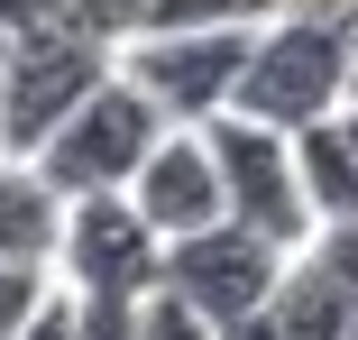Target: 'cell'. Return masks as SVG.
<instances>
[{
    "mask_svg": "<svg viewBox=\"0 0 358 340\" xmlns=\"http://www.w3.org/2000/svg\"><path fill=\"white\" fill-rule=\"evenodd\" d=\"M55 285L138 304L166 285V239L129 193H74L64 202V248H55Z\"/></svg>",
    "mask_w": 358,
    "mask_h": 340,
    "instance_id": "obj_6",
    "label": "cell"
},
{
    "mask_svg": "<svg viewBox=\"0 0 358 340\" xmlns=\"http://www.w3.org/2000/svg\"><path fill=\"white\" fill-rule=\"evenodd\" d=\"M313 257H322V267H331V276H340V285L358 295V221H331V230L313 239Z\"/></svg>",
    "mask_w": 358,
    "mask_h": 340,
    "instance_id": "obj_17",
    "label": "cell"
},
{
    "mask_svg": "<svg viewBox=\"0 0 358 340\" xmlns=\"http://www.w3.org/2000/svg\"><path fill=\"white\" fill-rule=\"evenodd\" d=\"M0 64H10V37H0Z\"/></svg>",
    "mask_w": 358,
    "mask_h": 340,
    "instance_id": "obj_20",
    "label": "cell"
},
{
    "mask_svg": "<svg viewBox=\"0 0 358 340\" xmlns=\"http://www.w3.org/2000/svg\"><path fill=\"white\" fill-rule=\"evenodd\" d=\"M211 157H221V184H230V221H248V230L275 239L285 257H303V248L322 239V212H313L294 129H266V120L221 111V120H211Z\"/></svg>",
    "mask_w": 358,
    "mask_h": 340,
    "instance_id": "obj_3",
    "label": "cell"
},
{
    "mask_svg": "<svg viewBox=\"0 0 358 340\" xmlns=\"http://www.w3.org/2000/svg\"><path fill=\"white\" fill-rule=\"evenodd\" d=\"M257 55V28H148L120 46V74L148 92L175 129H211L230 101H239V74Z\"/></svg>",
    "mask_w": 358,
    "mask_h": 340,
    "instance_id": "obj_5",
    "label": "cell"
},
{
    "mask_svg": "<svg viewBox=\"0 0 358 340\" xmlns=\"http://www.w3.org/2000/svg\"><path fill=\"white\" fill-rule=\"evenodd\" d=\"M266 322H275V340H349V322H358V295H349V285L331 276V267L303 248L294 267H285V285H275Z\"/></svg>",
    "mask_w": 358,
    "mask_h": 340,
    "instance_id": "obj_10",
    "label": "cell"
},
{
    "mask_svg": "<svg viewBox=\"0 0 358 340\" xmlns=\"http://www.w3.org/2000/svg\"><path fill=\"white\" fill-rule=\"evenodd\" d=\"M83 340H148V331H138V304H110V295H83Z\"/></svg>",
    "mask_w": 358,
    "mask_h": 340,
    "instance_id": "obj_16",
    "label": "cell"
},
{
    "mask_svg": "<svg viewBox=\"0 0 358 340\" xmlns=\"http://www.w3.org/2000/svg\"><path fill=\"white\" fill-rule=\"evenodd\" d=\"M74 0H0V37H28V28H55Z\"/></svg>",
    "mask_w": 358,
    "mask_h": 340,
    "instance_id": "obj_18",
    "label": "cell"
},
{
    "mask_svg": "<svg viewBox=\"0 0 358 340\" xmlns=\"http://www.w3.org/2000/svg\"><path fill=\"white\" fill-rule=\"evenodd\" d=\"M285 257L275 239H257L248 221H211V230H193V239H175L166 248V285L193 304V313H211V322H257L266 304H275V285H285Z\"/></svg>",
    "mask_w": 358,
    "mask_h": 340,
    "instance_id": "obj_7",
    "label": "cell"
},
{
    "mask_svg": "<svg viewBox=\"0 0 358 340\" xmlns=\"http://www.w3.org/2000/svg\"><path fill=\"white\" fill-rule=\"evenodd\" d=\"M294 0H157L148 10V28L166 37V28H266V19H285ZM138 28V37H148Z\"/></svg>",
    "mask_w": 358,
    "mask_h": 340,
    "instance_id": "obj_12",
    "label": "cell"
},
{
    "mask_svg": "<svg viewBox=\"0 0 358 340\" xmlns=\"http://www.w3.org/2000/svg\"><path fill=\"white\" fill-rule=\"evenodd\" d=\"M166 129H175V120H166L148 92H138L129 74H110V83H101V92L37 148V166H46V184H55L64 202H74V193H129L138 166L157 157Z\"/></svg>",
    "mask_w": 358,
    "mask_h": 340,
    "instance_id": "obj_4",
    "label": "cell"
},
{
    "mask_svg": "<svg viewBox=\"0 0 358 340\" xmlns=\"http://www.w3.org/2000/svg\"><path fill=\"white\" fill-rule=\"evenodd\" d=\"M349 64H358V0H294L285 19L257 28V55L230 111L266 129H313L349 111Z\"/></svg>",
    "mask_w": 358,
    "mask_h": 340,
    "instance_id": "obj_1",
    "label": "cell"
},
{
    "mask_svg": "<svg viewBox=\"0 0 358 340\" xmlns=\"http://www.w3.org/2000/svg\"><path fill=\"white\" fill-rule=\"evenodd\" d=\"M64 248V193L46 184L37 157H0V267H46Z\"/></svg>",
    "mask_w": 358,
    "mask_h": 340,
    "instance_id": "obj_9",
    "label": "cell"
},
{
    "mask_svg": "<svg viewBox=\"0 0 358 340\" xmlns=\"http://www.w3.org/2000/svg\"><path fill=\"white\" fill-rule=\"evenodd\" d=\"M129 202L157 221L166 248L193 239V230H211V221H230V184H221V157H211V129H166L157 157L138 166Z\"/></svg>",
    "mask_w": 358,
    "mask_h": 340,
    "instance_id": "obj_8",
    "label": "cell"
},
{
    "mask_svg": "<svg viewBox=\"0 0 358 340\" xmlns=\"http://www.w3.org/2000/svg\"><path fill=\"white\" fill-rule=\"evenodd\" d=\"M110 74H120V46L92 37V28H74V19L10 37V64H0V148H10V157H37Z\"/></svg>",
    "mask_w": 358,
    "mask_h": 340,
    "instance_id": "obj_2",
    "label": "cell"
},
{
    "mask_svg": "<svg viewBox=\"0 0 358 340\" xmlns=\"http://www.w3.org/2000/svg\"><path fill=\"white\" fill-rule=\"evenodd\" d=\"M138 331H148V340H221V322H211V313H193L175 285L138 295Z\"/></svg>",
    "mask_w": 358,
    "mask_h": 340,
    "instance_id": "obj_13",
    "label": "cell"
},
{
    "mask_svg": "<svg viewBox=\"0 0 358 340\" xmlns=\"http://www.w3.org/2000/svg\"><path fill=\"white\" fill-rule=\"evenodd\" d=\"M294 148H303V184H313L322 230H331V221H358V148H349L340 111H331V120H313V129H294Z\"/></svg>",
    "mask_w": 358,
    "mask_h": 340,
    "instance_id": "obj_11",
    "label": "cell"
},
{
    "mask_svg": "<svg viewBox=\"0 0 358 340\" xmlns=\"http://www.w3.org/2000/svg\"><path fill=\"white\" fill-rule=\"evenodd\" d=\"M349 101H358V64H349Z\"/></svg>",
    "mask_w": 358,
    "mask_h": 340,
    "instance_id": "obj_19",
    "label": "cell"
},
{
    "mask_svg": "<svg viewBox=\"0 0 358 340\" xmlns=\"http://www.w3.org/2000/svg\"><path fill=\"white\" fill-rule=\"evenodd\" d=\"M349 340H358V322H349Z\"/></svg>",
    "mask_w": 358,
    "mask_h": 340,
    "instance_id": "obj_21",
    "label": "cell"
},
{
    "mask_svg": "<svg viewBox=\"0 0 358 340\" xmlns=\"http://www.w3.org/2000/svg\"><path fill=\"white\" fill-rule=\"evenodd\" d=\"M10 340H83V295H74V285H46L37 313H28Z\"/></svg>",
    "mask_w": 358,
    "mask_h": 340,
    "instance_id": "obj_14",
    "label": "cell"
},
{
    "mask_svg": "<svg viewBox=\"0 0 358 340\" xmlns=\"http://www.w3.org/2000/svg\"><path fill=\"white\" fill-rule=\"evenodd\" d=\"M148 10H157V0H74L64 19H74V28H92V37H110V46H129L138 28H148Z\"/></svg>",
    "mask_w": 358,
    "mask_h": 340,
    "instance_id": "obj_15",
    "label": "cell"
}]
</instances>
